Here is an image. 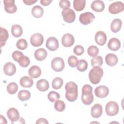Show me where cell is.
I'll use <instances>...</instances> for the list:
<instances>
[{
  "mask_svg": "<svg viewBox=\"0 0 124 124\" xmlns=\"http://www.w3.org/2000/svg\"><path fill=\"white\" fill-rule=\"evenodd\" d=\"M65 89L66 99L69 102H74L76 100L78 95L77 85L74 82H68L65 84Z\"/></svg>",
  "mask_w": 124,
  "mask_h": 124,
  "instance_id": "obj_1",
  "label": "cell"
},
{
  "mask_svg": "<svg viewBox=\"0 0 124 124\" xmlns=\"http://www.w3.org/2000/svg\"><path fill=\"white\" fill-rule=\"evenodd\" d=\"M103 75V70L100 67H93L89 73L90 81L93 84H97L99 83Z\"/></svg>",
  "mask_w": 124,
  "mask_h": 124,
  "instance_id": "obj_2",
  "label": "cell"
},
{
  "mask_svg": "<svg viewBox=\"0 0 124 124\" xmlns=\"http://www.w3.org/2000/svg\"><path fill=\"white\" fill-rule=\"evenodd\" d=\"M119 106L114 101L108 102L106 105L105 111L107 114L109 116H115L119 112Z\"/></svg>",
  "mask_w": 124,
  "mask_h": 124,
  "instance_id": "obj_3",
  "label": "cell"
},
{
  "mask_svg": "<svg viewBox=\"0 0 124 124\" xmlns=\"http://www.w3.org/2000/svg\"><path fill=\"white\" fill-rule=\"evenodd\" d=\"M64 62L61 57H55L53 58L51 62L52 69L56 72H61L64 68Z\"/></svg>",
  "mask_w": 124,
  "mask_h": 124,
  "instance_id": "obj_4",
  "label": "cell"
},
{
  "mask_svg": "<svg viewBox=\"0 0 124 124\" xmlns=\"http://www.w3.org/2000/svg\"><path fill=\"white\" fill-rule=\"evenodd\" d=\"M124 10V3L120 1H117L111 3L108 7V12L111 14H117L122 12Z\"/></svg>",
  "mask_w": 124,
  "mask_h": 124,
  "instance_id": "obj_5",
  "label": "cell"
},
{
  "mask_svg": "<svg viewBox=\"0 0 124 124\" xmlns=\"http://www.w3.org/2000/svg\"><path fill=\"white\" fill-rule=\"evenodd\" d=\"M94 19V15L89 12L81 14L79 17L80 22L84 25H87L90 24Z\"/></svg>",
  "mask_w": 124,
  "mask_h": 124,
  "instance_id": "obj_6",
  "label": "cell"
},
{
  "mask_svg": "<svg viewBox=\"0 0 124 124\" xmlns=\"http://www.w3.org/2000/svg\"><path fill=\"white\" fill-rule=\"evenodd\" d=\"M62 15L64 21L69 23L73 22L76 19L75 13L71 9L62 10Z\"/></svg>",
  "mask_w": 124,
  "mask_h": 124,
  "instance_id": "obj_7",
  "label": "cell"
},
{
  "mask_svg": "<svg viewBox=\"0 0 124 124\" xmlns=\"http://www.w3.org/2000/svg\"><path fill=\"white\" fill-rule=\"evenodd\" d=\"M30 42L32 46L35 47L39 46L44 42V37L40 33H34L30 38Z\"/></svg>",
  "mask_w": 124,
  "mask_h": 124,
  "instance_id": "obj_8",
  "label": "cell"
},
{
  "mask_svg": "<svg viewBox=\"0 0 124 124\" xmlns=\"http://www.w3.org/2000/svg\"><path fill=\"white\" fill-rule=\"evenodd\" d=\"M46 46L50 51L56 50L59 47L58 40L55 37H50L46 42Z\"/></svg>",
  "mask_w": 124,
  "mask_h": 124,
  "instance_id": "obj_9",
  "label": "cell"
},
{
  "mask_svg": "<svg viewBox=\"0 0 124 124\" xmlns=\"http://www.w3.org/2000/svg\"><path fill=\"white\" fill-rule=\"evenodd\" d=\"M95 95L98 98H105L109 93L108 88L105 86H99L95 88L94 90Z\"/></svg>",
  "mask_w": 124,
  "mask_h": 124,
  "instance_id": "obj_10",
  "label": "cell"
},
{
  "mask_svg": "<svg viewBox=\"0 0 124 124\" xmlns=\"http://www.w3.org/2000/svg\"><path fill=\"white\" fill-rule=\"evenodd\" d=\"M15 0H4L3 3L4 5V10L8 13H15L17 10V7L15 3Z\"/></svg>",
  "mask_w": 124,
  "mask_h": 124,
  "instance_id": "obj_11",
  "label": "cell"
},
{
  "mask_svg": "<svg viewBox=\"0 0 124 124\" xmlns=\"http://www.w3.org/2000/svg\"><path fill=\"white\" fill-rule=\"evenodd\" d=\"M75 39L73 35L69 33L64 34L62 38V45L64 47H70L74 44Z\"/></svg>",
  "mask_w": 124,
  "mask_h": 124,
  "instance_id": "obj_12",
  "label": "cell"
},
{
  "mask_svg": "<svg viewBox=\"0 0 124 124\" xmlns=\"http://www.w3.org/2000/svg\"><path fill=\"white\" fill-rule=\"evenodd\" d=\"M7 116L12 123L16 122L20 118V115L18 111L14 108H10L7 112Z\"/></svg>",
  "mask_w": 124,
  "mask_h": 124,
  "instance_id": "obj_13",
  "label": "cell"
},
{
  "mask_svg": "<svg viewBox=\"0 0 124 124\" xmlns=\"http://www.w3.org/2000/svg\"><path fill=\"white\" fill-rule=\"evenodd\" d=\"M3 71L4 74L7 76H13L16 72V65L11 62H6L3 67Z\"/></svg>",
  "mask_w": 124,
  "mask_h": 124,
  "instance_id": "obj_14",
  "label": "cell"
},
{
  "mask_svg": "<svg viewBox=\"0 0 124 124\" xmlns=\"http://www.w3.org/2000/svg\"><path fill=\"white\" fill-rule=\"evenodd\" d=\"M103 112V109L102 106L99 104H94L91 108V116L95 118L100 117Z\"/></svg>",
  "mask_w": 124,
  "mask_h": 124,
  "instance_id": "obj_15",
  "label": "cell"
},
{
  "mask_svg": "<svg viewBox=\"0 0 124 124\" xmlns=\"http://www.w3.org/2000/svg\"><path fill=\"white\" fill-rule=\"evenodd\" d=\"M107 39V37L106 33L102 31H98L95 33V41L100 46L104 45L106 42Z\"/></svg>",
  "mask_w": 124,
  "mask_h": 124,
  "instance_id": "obj_16",
  "label": "cell"
},
{
  "mask_svg": "<svg viewBox=\"0 0 124 124\" xmlns=\"http://www.w3.org/2000/svg\"><path fill=\"white\" fill-rule=\"evenodd\" d=\"M108 48L112 51H117L121 47V42L120 40L116 38H112L110 39L108 43Z\"/></svg>",
  "mask_w": 124,
  "mask_h": 124,
  "instance_id": "obj_17",
  "label": "cell"
},
{
  "mask_svg": "<svg viewBox=\"0 0 124 124\" xmlns=\"http://www.w3.org/2000/svg\"><path fill=\"white\" fill-rule=\"evenodd\" d=\"M105 4L102 0H94L91 4L92 9L96 12H101L105 9Z\"/></svg>",
  "mask_w": 124,
  "mask_h": 124,
  "instance_id": "obj_18",
  "label": "cell"
},
{
  "mask_svg": "<svg viewBox=\"0 0 124 124\" xmlns=\"http://www.w3.org/2000/svg\"><path fill=\"white\" fill-rule=\"evenodd\" d=\"M28 73L31 78H36L41 76V69L38 66L33 65L29 69Z\"/></svg>",
  "mask_w": 124,
  "mask_h": 124,
  "instance_id": "obj_19",
  "label": "cell"
},
{
  "mask_svg": "<svg viewBox=\"0 0 124 124\" xmlns=\"http://www.w3.org/2000/svg\"><path fill=\"white\" fill-rule=\"evenodd\" d=\"M105 61L107 65L109 66H113L118 62V57L113 53H109L106 56Z\"/></svg>",
  "mask_w": 124,
  "mask_h": 124,
  "instance_id": "obj_20",
  "label": "cell"
},
{
  "mask_svg": "<svg viewBox=\"0 0 124 124\" xmlns=\"http://www.w3.org/2000/svg\"><path fill=\"white\" fill-rule=\"evenodd\" d=\"M20 85L24 88H30L33 84V80L31 77L24 76L22 77L19 81Z\"/></svg>",
  "mask_w": 124,
  "mask_h": 124,
  "instance_id": "obj_21",
  "label": "cell"
},
{
  "mask_svg": "<svg viewBox=\"0 0 124 124\" xmlns=\"http://www.w3.org/2000/svg\"><path fill=\"white\" fill-rule=\"evenodd\" d=\"M47 55V53L46 51L43 48H40L35 50L34 52V57L35 58L39 61H41L46 59Z\"/></svg>",
  "mask_w": 124,
  "mask_h": 124,
  "instance_id": "obj_22",
  "label": "cell"
},
{
  "mask_svg": "<svg viewBox=\"0 0 124 124\" xmlns=\"http://www.w3.org/2000/svg\"><path fill=\"white\" fill-rule=\"evenodd\" d=\"M122 25V22L119 18L114 19L111 23L110 29L113 32H118L121 29Z\"/></svg>",
  "mask_w": 124,
  "mask_h": 124,
  "instance_id": "obj_23",
  "label": "cell"
},
{
  "mask_svg": "<svg viewBox=\"0 0 124 124\" xmlns=\"http://www.w3.org/2000/svg\"><path fill=\"white\" fill-rule=\"evenodd\" d=\"M37 88L41 92H45L49 88V83L45 79L39 80L36 83Z\"/></svg>",
  "mask_w": 124,
  "mask_h": 124,
  "instance_id": "obj_24",
  "label": "cell"
},
{
  "mask_svg": "<svg viewBox=\"0 0 124 124\" xmlns=\"http://www.w3.org/2000/svg\"><path fill=\"white\" fill-rule=\"evenodd\" d=\"M31 14L34 17L37 18H40L44 14V9L40 6L35 5L31 9Z\"/></svg>",
  "mask_w": 124,
  "mask_h": 124,
  "instance_id": "obj_25",
  "label": "cell"
},
{
  "mask_svg": "<svg viewBox=\"0 0 124 124\" xmlns=\"http://www.w3.org/2000/svg\"><path fill=\"white\" fill-rule=\"evenodd\" d=\"M11 30L12 35L15 37H19L21 36L23 33L22 28L18 24L12 25Z\"/></svg>",
  "mask_w": 124,
  "mask_h": 124,
  "instance_id": "obj_26",
  "label": "cell"
},
{
  "mask_svg": "<svg viewBox=\"0 0 124 124\" xmlns=\"http://www.w3.org/2000/svg\"><path fill=\"white\" fill-rule=\"evenodd\" d=\"M9 37L8 32L6 29L0 27V47H2L5 45L6 41Z\"/></svg>",
  "mask_w": 124,
  "mask_h": 124,
  "instance_id": "obj_27",
  "label": "cell"
},
{
  "mask_svg": "<svg viewBox=\"0 0 124 124\" xmlns=\"http://www.w3.org/2000/svg\"><path fill=\"white\" fill-rule=\"evenodd\" d=\"M86 4L85 0H74L73 1V7L75 10L81 11L84 9Z\"/></svg>",
  "mask_w": 124,
  "mask_h": 124,
  "instance_id": "obj_28",
  "label": "cell"
},
{
  "mask_svg": "<svg viewBox=\"0 0 124 124\" xmlns=\"http://www.w3.org/2000/svg\"><path fill=\"white\" fill-rule=\"evenodd\" d=\"M17 96L18 99L22 101H25L30 98L31 93L28 90H22L19 92Z\"/></svg>",
  "mask_w": 124,
  "mask_h": 124,
  "instance_id": "obj_29",
  "label": "cell"
},
{
  "mask_svg": "<svg viewBox=\"0 0 124 124\" xmlns=\"http://www.w3.org/2000/svg\"><path fill=\"white\" fill-rule=\"evenodd\" d=\"M63 80L60 77H56L54 78L52 81V87L54 89H60L62 86Z\"/></svg>",
  "mask_w": 124,
  "mask_h": 124,
  "instance_id": "obj_30",
  "label": "cell"
},
{
  "mask_svg": "<svg viewBox=\"0 0 124 124\" xmlns=\"http://www.w3.org/2000/svg\"><path fill=\"white\" fill-rule=\"evenodd\" d=\"M76 67L79 71L84 72L88 68V63L85 60H80L78 61Z\"/></svg>",
  "mask_w": 124,
  "mask_h": 124,
  "instance_id": "obj_31",
  "label": "cell"
},
{
  "mask_svg": "<svg viewBox=\"0 0 124 124\" xmlns=\"http://www.w3.org/2000/svg\"><path fill=\"white\" fill-rule=\"evenodd\" d=\"M103 58L100 56H97L91 60V65L93 67H100L103 64Z\"/></svg>",
  "mask_w": 124,
  "mask_h": 124,
  "instance_id": "obj_32",
  "label": "cell"
},
{
  "mask_svg": "<svg viewBox=\"0 0 124 124\" xmlns=\"http://www.w3.org/2000/svg\"><path fill=\"white\" fill-rule=\"evenodd\" d=\"M17 90L18 85L16 83L14 82H12L9 83L7 86V91L9 94H15L17 92Z\"/></svg>",
  "mask_w": 124,
  "mask_h": 124,
  "instance_id": "obj_33",
  "label": "cell"
},
{
  "mask_svg": "<svg viewBox=\"0 0 124 124\" xmlns=\"http://www.w3.org/2000/svg\"><path fill=\"white\" fill-rule=\"evenodd\" d=\"M18 64L23 67H27L30 63V59L26 56H22L17 61Z\"/></svg>",
  "mask_w": 124,
  "mask_h": 124,
  "instance_id": "obj_34",
  "label": "cell"
},
{
  "mask_svg": "<svg viewBox=\"0 0 124 124\" xmlns=\"http://www.w3.org/2000/svg\"><path fill=\"white\" fill-rule=\"evenodd\" d=\"M81 100L83 103L86 105H90L93 100V93L88 95H81Z\"/></svg>",
  "mask_w": 124,
  "mask_h": 124,
  "instance_id": "obj_35",
  "label": "cell"
},
{
  "mask_svg": "<svg viewBox=\"0 0 124 124\" xmlns=\"http://www.w3.org/2000/svg\"><path fill=\"white\" fill-rule=\"evenodd\" d=\"M54 107L57 111L59 112H62L65 109V104L63 101L58 99L56 101Z\"/></svg>",
  "mask_w": 124,
  "mask_h": 124,
  "instance_id": "obj_36",
  "label": "cell"
},
{
  "mask_svg": "<svg viewBox=\"0 0 124 124\" xmlns=\"http://www.w3.org/2000/svg\"><path fill=\"white\" fill-rule=\"evenodd\" d=\"M87 52L89 56L93 58L97 56L98 55L99 53V49L96 46L92 45L88 47L87 49Z\"/></svg>",
  "mask_w": 124,
  "mask_h": 124,
  "instance_id": "obj_37",
  "label": "cell"
},
{
  "mask_svg": "<svg viewBox=\"0 0 124 124\" xmlns=\"http://www.w3.org/2000/svg\"><path fill=\"white\" fill-rule=\"evenodd\" d=\"M47 98L50 102H54L60 98V95L56 92L51 91L48 93Z\"/></svg>",
  "mask_w": 124,
  "mask_h": 124,
  "instance_id": "obj_38",
  "label": "cell"
},
{
  "mask_svg": "<svg viewBox=\"0 0 124 124\" xmlns=\"http://www.w3.org/2000/svg\"><path fill=\"white\" fill-rule=\"evenodd\" d=\"M16 46L17 48L20 50H24L27 47L28 43L25 39L21 38L17 41Z\"/></svg>",
  "mask_w": 124,
  "mask_h": 124,
  "instance_id": "obj_39",
  "label": "cell"
},
{
  "mask_svg": "<svg viewBox=\"0 0 124 124\" xmlns=\"http://www.w3.org/2000/svg\"><path fill=\"white\" fill-rule=\"evenodd\" d=\"M93 88L88 84L84 85L82 88V94L88 95L92 93Z\"/></svg>",
  "mask_w": 124,
  "mask_h": 124,
  "instance_id": "obj_40",
  "label": "cell"
},
{
  "mask_svg": "<svg viewBox=\"0 0 124 124\" xmlns=\"http://www.w3.org/2000/svg\"><path fill=\"white\" fill-rule=\"evenodd\" d=\"M78 59V58L74 55L70 56L68 59V63L70 66L71 67H75L77 65Z\"/></svg>",
  "mask_w": 124,
  "mask_h": 124,
  "instance_id": "obj_41",
  "label": "cell"
},
{
  "mask_svg": "<svg viewBox=\"0 0 124 124\" xmlns=\"http://www.w3.org/2000/svg\"><path fill=\"white\" fill-rule=\"evenodd\" d=\"M84 49L81 45H77L73 49L74 53L78 56L81 55L84 53Z\"/></svg>",
  "mask_w": 124,
  "mask_h": 124,
  "instance_id": "obj_42",
  "label": "cell"
},
{
  "mask_svg": "<svg viewBox=\"0 0 124 124\" xmlns=\"http://www.w3.org/2000/svg\"><path fill=\"white\" fill-rule=\"evenodd\" d=\"M59 6L63 10L68 9L70 6V2L68 0H61L59 2Z\"/></svg>",
  "mask_w": 124,
  "mask_h": 124,
  "instance_id": "obj_43",
  "label": "cell"
},
{
  "mask_svg": "<svg viewBox=\"0 0 124 124\" xmlns=\"http://www.w3.org/2000/svg\"><path fill=\"white\" fill-rule=\"evenodd\" d=\"M24 54H23V53L21 51H15L13 52L12 56L13 59H14V61H16L17 62L18 60H19V59L22 56H23Z\"/></svg>",
  "mask_w": 124,
  "mask_h": 124,
  "instance_id": "obj_44",
  "label": "cell"
},
{
  "mask_svg": "<svg viewBox=\"0 0 124 124\" xmlns=\"http://www.w3.org/2000/svg\"><path fill=\"white\" fill-rule=\"evenodd\" d=\"M36 124H48V122L46 119L45 118H41L38 119L37 120Z\"/></svg>",
  "mask_w": 124,
  "mask_h": 124,
  "instance_id": "obj_45",
  "label": "cell"
},
{
  "mask_svg": "<svg viewBox=\"0 0 124 124\" xmlns=\"http://www.w3.org/2000/svg\"><path fill=\"white\" fill-rule=\"evenodd\" d=\"M52 2L51 0H41L40 3L43 6H47L50 4Z\"/></svg>",
  "mask_w": 124,
  "mask_h": 124,
  "instance_id": "obj_46",
  "label": "cell"
},
{
  "mask_svg": "<svg viewBox=\"0 0 124 124\" xmlns=\"http://www.w3.org/2000/svg\"><path fill=\"white\" fill-rule=\"evenodd\" d=\"M23 2L28 5H31L35 3L37 1V0H23Z\"/></svg>",
  "mask_w": 124,
  "mask_h": 124,
  "instance_id": "obj_47",
  "label": "cell"
},
{
  "mask_svg": "<svg viewBox=\"0 0 124 124\" xmlns=\"http://www.w3.org/2000/svg\"><path fill=\"white\" fill-rule=\"evenodd\" d=\"M2 121H4V123L5 124H7V121H6V119L2 116V115H0V123L2 124Z\"/></svg>",
  "mask_w": 124,
  "mask_h": 124,
  "instance_id": "obj_48",
  "label": "cell"
}]
</instances>
